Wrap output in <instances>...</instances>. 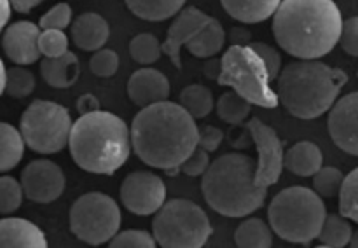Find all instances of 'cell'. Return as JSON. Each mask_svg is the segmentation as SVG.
I'll return each mask as SVG.
<instances>
[{
	"label": "cell",
	"instance_id": "1",
	"mask_svg": "<svg viewBox=\"0 0 358 248\" xmlns=\"http://www.w3.org/2000/svg\"><path fill=\"white\" fill-rule=\"evenodd\" d=\"M131 145L147 166L157 170H180L199 142L196 119L180 103L164 100L143 107L133 117Z\"/></svg>",
	"mask_w": 358,
	"mask_h": 248
},
{
	"label": "cell",
	"instance_id": "2",
	"mask_svg": "<svg viewBox=\"0 0 358 248\" xmlns=\"http://www.w3.org/2000/svg\"><path fill=\"white\" fill-rule=\"evenodd\" d=\"M343 16L334 0H282L273 16L280 48L297 59H320L339 44Z\"/></svg>",
	"mask_w": 358,
	"mask_h": 248
},
{
	"label": "cell",
	"instance_id": "3",
	"mask_svg": "<svg viewBox=\"0 0 358 248\" xmlns=\"http://www.w3.org/2000/svg\"><path fill=\"white\" fill-rule=\"evenodd\" d=\"M70 156L80 170L114 175L131 154V129L124 119L107 110L80 114L69 140Z\"/></svg>",
	"mask_w": 358,
	"mask_h": 248
},
{
	"label": "cell",
	"instance_id": "4",
	"mask_svg": "<svg viewBox=\"0 0 358 248\" xmlns=\"http://www.w3.org/2000/svg\"><path fill=\"white\" fill-rule=\"evenodd\" d=\"M254 157L229 152L217 157L203 173L201 192L210 208L219 215L240 219L257 212L268 198V187L255 184Z\"/></svg>",
	"mask_w": 358,
	"mask_h": 248
},
{
	"label": "cell",
	"instance_id": "5",
	"mask_svg": "<svg viewBox=\"0 0 358 248\" xmlns=\"http://www.w3.org/2000/svg\"><path fill=\"white\" fill-rule=\"evenodd\" d=\"M348 73L320 59H299L282 68L278 98L290 115L303 121L322 117L338 101Z\"/></svg>",
	"mask_w": 358,
	"mask_h": 248
},
{
	"label": "cell",
	"instance_id": "6",
	"mask_svg": "<svg viewBox=\"0 0 358 248\" xmlns=\"http://www.w3.org/2000/svg\"><path fill=\"white\" fill-rule=\"evenodd\" d=\"M327 217L324 198L315 189L292 185L273 198L268 208L269 226L283 241L310 245L318 240Z\"/></svg>",
	"mask_w": 358,
	"mask_h": 248
},
{
	"label": "cell",
	"instance_id": "7",
	"mask_svg": "<svg viewBox=\"0 0 358 248\" xmlns=\"http://www.w3.org/2000/svg\"><path fill=\"white\" fill-rule=\"evenodd\" d=\"M217 82L229 86L240 96L262 108L278 107L280 98L271 87V77L264 59L250 45H231L220 58Z\"/></svg>",
	"mask_w": 358,
	"mask_h": 248
},
{
	"label": "cell",
	"instance_id": "8",
	"mask_svg": "<svg viewBox=\"0 0 358 248\" xmlns=\"http://www.w3.org/2000/svg\"><path fill=\"white\" fill-rule=\"evenodd\" d=\"M213 227L208 215L191 199H170L156 212L152 234L163 248H201Z\"/></svg>",
	"mask_w": 358,
	"mask_h": 248
},
{
	"label": "cell",
	"instance_id": "9",
	"mask_svg": "<svg viewBox=\"0 0 358 248\" xmlns=\"http://www.w3.org/2000/svg\"><path fill=\"white\" fill-rule=\"evenodd\" d=\"M72 126L69 108L49 100H34L20 119V131L28 149L45 156L62 152L69 145Z\"/></svg>",
	"mask_w": 358,
	"mask_h": 248
},
{
	"label": "cell",
	"instance_id": "10",
	"mask_svg": "<svg viewBox=\"0 0 358 248\" xmlns=\"http://www.w3.org/2000/svg\"><path fill=\"white\" fill-rule=\"evenodd\" d=\"M70 231L87 245L110 243L121 227V208L105 192H86L73 201L69 215Z\"/></svg>",
	"mask_w": 358,
	"mask_h": 248
},
{
	"label": "cell",
	"instance_id": "11",
	"mask_svg": "<svg viewBox=\"0 0 358 248\" xmlns=\"http://www.w3.org/2000/svg\"><path fill=\"white\" fill-rule=\"evenodd\" d=\"M119 198L133 215H152L166 203V184L152 171H133L122 180Z\"/></svg>",
	"mask_w": 358,
	"mask_h": 248
},
{
	"label": "cell",
	"instance_id": "12",
	"mask_svg": "<svg viewBox=\"0 0 358 248\" xmlns=\"http://www.w3.org/2000/svg\"><path fill=\"white\" fill-rule=\"evenodd\" d=\"M248 131L257 147V170L255 184L261 187H271L280 180L285 168V150L278 133L262 122L259 117H252L248 122Z\"/></svg>",
	"mask_w": 358,
	"mask_h": 248
},
{
	"label": "cell",
	"instance_id": "13",
	"mask_svg": "<svg viewBox=\"0 0 358 248\" xmlns=\"http://www.w3.org/2000/svg\"><path fill=\"white\" fill-rule=\"evenodd\" d=\"M21 187L24 198L38 205L56 201L65 191V173L49 159H35L21 171Z\"/></svg>",
	"mask_w": 358,
	"mask_h": 248
},
{
	"label": "cell",
	"instance_id": "14",
	"mask_svg": "<svg viewBox=\"0 0 358 248\" xmlns=\"http://www.w3.org/2000/svg\"><path fill=\"white\" fill-rule=\"evenodd\" d=\"M327 128L336 147L358 157V91L338 98L329 110Z\"/></svg>",
	"mask_w": 358,
	"mask_h": 248
},
{
	"label": "cell",
	"instance_id": "15",
	"mask_svg": "<svg viewBox=\"0 0 358 248\" xmlns=\"http://www.w3.org/2000/svg\"><path fill=\"white\" fill-rule=\"evenodd\" d=\"M213 20L215 17L208 16L198 7H185L175 16L173 23L168 28L166 41L163 42V52L171 59V63L177 68H182L180 49L187 45Z\"/></svg>",
	"mask_w": 358,
	"mask_h": 248
},
{
	"label": "cell",
	"instance_id": "16",
	"mask_svg": "<svg viewBox=\"0 0 358 248\" xmlns=\"http://www.w3.org/2000/svg\"><path fill=\"white\" fill-rule=\"evenodd\" d=\"M41 27L31 21H16L3 30L2 49L7 58L16 65H31L41 58L38 37Z\"/></svg>",
	"mask_w": 358,
	"mask_h": 248
},
{
	"label": "cell",
	"instance_id": "17",
	"mask_svg": "<svg viewBox=\"0 0 358 248\" xmlns=\"http://www.w3.org/2000/svg\"><path fill=\"white\" fill-rule=\"evenodd\" d=\"M171 86L168 77L159 70L143 68L131 73L128 80V96L136 107L143 108L170 98Z\"/></svg>",
	"mask_w": 358,
	"mask_h": 248
},
{
	"label": "cell",
	"instance_id": "18",
	"mask_svg": "<svg viewBox=\"0 0 358 248\" xmlns=\"http://www.w3.org/2000/svg\"><path fill=\"white\" fill-rule=\"evenodd\" d=\"M44 231L20 217L0 219V248H45Z\"/></svg>",
	"mask_w": 358,
	"mask_h": 248
},
{
	"label": "cell",
	"instance_id": "19",
	"mask_svg": "<svg viewBox=\"0 0 358 248\" xmlns=\"http://www.w3.org/2000/svg\"><path fill=\"white\" fill-rule=\"evenodd\" d=\"M70 37L79 49L94 52L107 44L110 37V27L100 14L84 13L73 20L70 27Z\"/></svg>",
	"mask_w": 358,
	"mask_h": 248
},
{
	"label": "cell",
	"instance_id": "20",
	"mask_svg": "<svg viewBox=\"0 0 358 248\" xmlns=\"http://www.w3.org/2000/svg\"><path fill=\"white\" fill-rule=\"evenodd\" d=\"M41 75L48 86L56 89L72 87L80 75L79 58L72 51H66L58 58H44L41 61Z\"/></svg>",
	"mask_w": 358,
	"mask_h": 248
},
{
	"label": "cell",
	"instance_id": "21",
	"mask_svg": "<svg viewBox=\"0 0 358 248\" xmlns=\"http://www.w3.org/2000/svg\"><path fill=\"white\" fill-rule=\"evenodd\" d=\"M324 166V154L313 142H297L285 152V168L297 177H313Z\"/></svg>",
	"mask_w": 358,
	"mask_h": 248
},
{
	"label": "cell",
	"instance_id": "22",
	"mask_svg": "<svg viewBox=\"0 0 358 248\" xmlns=\"http://www.w3.org/2000/svg\"><path fill=\"white\" fill-rule=\"evenodd\" d=\"M282 0H220L227 14L233 20L245 24L262 23L275 16Z\"/></svg>",
	"mask_w": 358,
	"mask_h": 248
},
{
	"label": "cell",
	"instance_id": "23",
	"mask_svg": "<svg viewBox=\"0 0 358 248\" xmlns=\"http://www.w3.org/2000/svg\"><path fill=\"white\" fill-rule=\"evenodd\" d=\"M24 140L20 129L9 122L0 121V173L14 170L24 154Z\"/></svg>",
	"mask_w": 358,
	"mask_h": 248
},
{
	"label": "cell",
	"instance_id": "24",
	"mask_svg": "<svg viewBox=\"0 0 358 248\" xmlns=\"http://www.w3.org/2000/svg\"><path fill=\"white\" fill-rule=\"evenodd\" d=\"M136 17L145 21H164L177 16L187 0H124Z\"/></svg>",
	"mask_w": 358,
	"mask_h": 248
},
{
	"label": "cell",
	"instance_id": "25",
	"mask_svg": "<svg viewBox=\"0 0 358 248\" xmlns=\"http://www.w3.org/2000/svg\"><path fill=\"white\" fill-rule=\"evenodd\" d=\"M224 44H226V31H224L222 24L217 20H213L212 23L206 24L191 42H189L185 48L191 54H194L196 58L208 59L213 58L215 54H219L222 51Z\"/></svg>",
	"mask_w": 358,
	"mask_h": 248
},
{
	"label": "cell",
	"instance_id": "26",
	"mask_svg": "<svg viewBox=\"0 0 358 248\" xmlns=\"http://www.w3.org/2000/svg\"><path fill=\"white\" fill-rule=\"evenodd\" d=\"M234 243L240 248H269L273 247L271 226L257 217L243 220L234 231Z\"/></svg>",
	"mask_w": 358,
	"mask_h": 248
},
{
	"label": "cell",
	"instance_id": "27",
	"mask_svg": "<svg viewBox=\"0 0 358 248\" xmlns=\"http://www.w3.org/2000/svg\"><path fill=\"white\" fill-rule=\"evenodd\" d=\"M353 236V227L350 224V219H346L341 213H331L325 217V222L322 226L318 241L322 247L343 248L350 245Z\"/></svg>",
	"mask_w": 358,
	"mask_h": 248
},
{
	"label": "cell",
	"instance_id": "28",
	"mask_svg": "<svg viewBox=\"0 0 358 248\" xmlns=\"http://www.w3.org/2000/svg\"><path fill=\"white\" fill-rule=\"evenodd\" d=\"M180 105L194 119H205L213 110V93L205 84H189L180 93Z\"/></svg>",
	"mask_w": 358,
	"mask_h": 248
},
{
	"label": "cell",
	"instance_id": "29",
	"mask_svg": "<svg viewBox=\"0 0 358 248\" xmlns=\"http://www.w3.org/2000/svg\"><path fill=\"white\" fill-rule=\"evenodd\" d=\"M215 110L220 121L238 126L247 121L252 112V103L245 100L243 96H240L236 91H227V93H222L219 96L215 103Z\"/></svg>",
	"mask_w": 358,
	"mask_h": 248
},
{
	"label": "cell",
	"instance_id": "30",
	"mask_svg": "<svg viewBox=\"0 0 358 248\" xmlns=\"http://www.w3.org/2000/svg\"><path fill=\"white\" fill-rule=\"evenodd\" d=\"M161 54H163V44H161L156 35L138 34L129 42V56L138 65H152V63L159 61Z\"/></svg>",
	"mask_w": 358,
	"mask_h": 248
},
{
	"label": "cell",
	"instance_id": "31",
	"mask_svg": "<svg viewBox=\"0 0 358 248\" xmlns=\"http://www.w3.org/2000/svg\"><path fill=\"white\" fill-rule=\"evenodd\" d=\"M35 89V75L27 66L17 65L7 68L6 80V94L14 100H23L30 96Z\"/></svg>",
	"mask_w": 358,
	"mask_h": 248
},
{
	"label": "cell",
	"instance_id": "32",
	"mask_svg": "<svg viewBox=\"0 0 358 248\" xmlns=\"http://www.w3.org/2000/svg\"><path fill=\"white\" fill-rule=\"evenodd\" d=\"M338 198L339 213L358 224V168L346 175Z\"/></svg>",
	"mask_w": 358,
	"mask_h": 248
},
{
	"label": "cell",
	"instance_id": "33",
	"mask_svg": "<svg viewBox=\"0 0 358 248\" xmlns=\"http://www.w3.org/2000/svg\"><path fill=\"white\" fill-rule=\"evenodd\" d=\"M345 182V175L336 166H322L313 175V189L322 198H336L339 196Z\"/></svg>",
	"mask_w": 358,
	"mask_h": 248
},
{
	"label": "cell",
	"instance_id": "34",
	"mask_svg": "<svg viewBox=\"0 0 358 248\" xmlns=\"http://www.w3.org/2000/svg\"><path fill=\"white\" fill-rule=\"evenodd\" d=\"M24 192L21 182L9 175L0 177V215H10L20 210Z\"/></svg>",
	"mask_w": 358,
	"mask_h": 248
},
{
	"label": "cell",
	"instance_id": "35",
	"mask_svg": "<svg viewBox=\"0 0 358 248\" xmlns=\"http://www.w3.org/2000/svg\"><path fill=\"white\" fill-rule=\"evenodd\" d=\"M154 234L143 229H126L119 231L110 240L112 248H154L156 247Z\"/></svg>",
	"mask_w": 358,
	"mask_h": 248
},
{
	"label": "cell",
	"instance_id": "36",
	"mask_svg": "<svg viewBox=\"0 0 358 248\" xmlns=\"http://www.w3.org/2000/svg\"><path fill=\"white\" fill-rule=\"evenodd\" d=\"M38 49L44 58H58L69 51V37L63 30H42Z\"/></svg>",
	"mask_w": 358,
	"mask_h": 248
},
{
	"label": "cell",
	"instance_id": "37",
	"mask_svg": "<svg viewBox=\"0 0 358 248\" xmlns=\"http://www.w3.org/2000/svg\"><path fill=\"white\" fill-rule=\"evenodd\" d=\"M90 70L93 75L101 77V79H108L114 77L119 70V56L117 52L112 49H98L90 59Z\"/></svg>",
	"mask_w": 358,
	"mask_h": 248
},
{
	"label": "cell",
	"instance_id": "38",
	"mask_svg": "<svg viewBox=\"0 0 358 248\" xmlns=\"http://www.w3.org/2000/svg\"><path fill=\"white\" fill-rule=\"evenodd\" d=\"M72 23V7L66 2L56 3L38 21L42 30H65Z\"/></svg>",
	"mask_w": 358,
	"mask_h": 248
},
{
	"label": "cell",
	"instance_id": "39",
	"mask_svg": "<svg viewBox=\"0 0 358 248\" xmlns=\"http://www.w3.org/2000/svg\"><path fill=\"white\" fill-rule=\"evenodd\" d=\"M248 45H250V48L254 49L262 59H264L266 66H268L269 70V77H271V80L278 79L280 72H282V56H280V52L276 51L273 45L266 44V42H250Z\"/></svg>",
	"mask_w": 358,
	"mask_h": 248
},
{
	"label": "cell",
	"instance_id": "40",
	"mask_svg": "<svg viewBox=\"0 0 358 248\" xmlns=\"http://www.w3.org/2000/svg\"><path fill=\"white\" fill-rule=\"evenodd\" d=\"M210 166V152L201 147H196L194 152L180 164V171L187 177H203Z\"/></svg>",
	"mask_w": 358,
	"mask_h": 248
},
{
	"label": "cell",
	"instance_id": "41",
	"mask_svg": "<svg viewBox=\"0 0 358 248\" xmlns=\"http://www.w3.org/2000/svg\"><path fill=\"white\" fill-rule=\"evenodd\" d=\"M339 44H341L343 51H345L346 54L358 58V16L348 17V20L343 23Z\"/></svg>",
	"mask_w": 358,
	"mask_h": 248
},
{
	"label": "cell",
	"instance_id": "42",
	"mask_svg": "<svg viewBox=\"0 0 358 248\" xmlns=\"http://www.w3.org/2000/svg\"><path fill=\"white\" fill-rule=\"evenodd\" d=\"M224 140V131L217 126H203L199 128V142L198 147L205 149L206 152H215L217 149L220 147Z\"/></svg>",
	"mask_w": 358,
	"mask_h": 248
},
{
	"label": "cell",
	"instance_id": "43",
	"mask_svg": "<svg viewBox=\"0 0 358 248\" xmlns=\"http://www.w3.org/2000/svg\"><path fill=\"white\" fill-rule=\"evenodd\" d=\"M77 110H79L80 114L100 110V101H98V98L91 93L80 94L79 100H77Z\"/></svg>",
	"mask_w": 358,
	"mask_h": 248
},
{
	"label": "cell",
	"instance_id": "44",
	"mask_svg": "<svg viewBox=\"0 0 358 248\" xmlns=\"http://www.w3.org/2000/svg\"><path fill=\"white\" fill-rule=\"evenodd\" d=\"M10 7H13L16 13L20 14H28L30 10H34L35 7L41 6L44 0H9Z\"/></svg>",
	"mask_w": 358,
	"mask_h": 248
},
{
	"label": "cell",
	"instance_id": "45",
	"mask_svg": "<svg viewBox=\"0 0 358 248\" xmlns=\"http://www.w3.org/2000/svg\"><path fill=\"white\" fill-rule=\"evenodd\" d=\"M229 41L233 45H248L250 44V34L245 31V28L241 27L233 28L229 35Z\"/></svg>",
	"mask_w": 358,
	"mask_h": 248
},
{
	"label": "cell",
	"instance_id": "46",
	"mask_svg": "<svg viewBox=\"0 0 358 248\" xmlns=\"http://www.w3.org/2000/svg\"><path fill=\"white\" fill-rule=\"evenodd\" d=\"M10 2L9 0H0V34L7 28V23L10 20Z\"/></svg>",
	"mask_w": 358,
	"mask_h": 248
},
{
	"label": "cell",
	"instance_id": "47",
	"mask_svg": "<svg viewBox=\"0 0 358 248\" xmlns=\"http://www.w3.org/2000/svg\"><path fill=\"white\" fill-rule=\"evenodd\" d=\"M210 61L205 65V75L212 77V79H219V73H220V59H212L208 58Z\"/></svg>",
	"mask_w": 358,
	"mask_h": 248
},
{
	"label": "cell",
	"instance_id": "48",
	"mask_svg": "<svg viewBox=\"0 0 358 248\" xmlns=\"http://www.w3.org/2000/svg\"><path fill=\"white\" fill-rule=\"evenodd\" d=\"M6 80H7V68L3 65L2 58H0V96L6 93Z\"/></svg>",
	"mask_w": 358,
	"mask_h": 248
},
{
	"label": "cell",
	"instance_id": "49",
	"mask_svg": "<svg viewBox=\"0 0 358 248\" xmlns=\"http://www.w3.org/2000/svg\"><path fill=\"white\" fill-rule=\"evenodd\" d=\"M350 247L358 248V229L353 231V236H352V241H350Z\"/></svg>",
	"mask_w": 358,
	"mask_h": 248
},
{
	"label": "cell",
	"instance_id": "50",
	"mask_svg": "<svg viewBox=\"0 0 358 248\" xmlns=\"http://www.w3.org/2000/svg\"><path fill=\"white\" fill-rule=\"evenodd\" d=\"M357 77H358V70H357Z\"/></svg>",
	"mask_w": 358,
	"mask_h": 248
}]
</instances>
